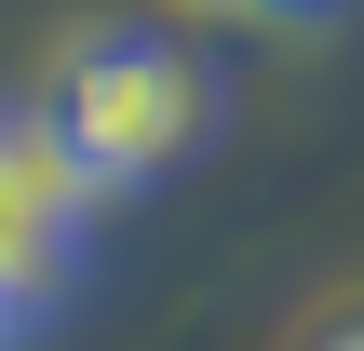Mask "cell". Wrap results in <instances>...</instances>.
<instances>
[{
	"instance_id": "obj_4",
	"label": "cell",
	"mask_w": 364,
	"mask_h": 351,
	"mask_svg": "<svg viewBox=\"0 0 364 351\" xmlns=\"http://www.w3.org/2000/svg\"><path fill=\"white\" fill-rule=\"evenodd\" d=\"M324 351H364V325H338V338H324Z\"/></svg>"
},
{
	"instance_id": "obj_5",
	"label": "cell",
	"mask_w": 364,
	"mask_h": 351,
	"mask_svg": "<svg viewBox=\"0 0 364 351\" xmlns=\"http://www.w3.org/2000/svg\"><path fill=\"white\" fill-rule=\"evenodd\" d=\"M203 14H257V0H203Z\"/></svg>"
},
{
	"instance_id": "obj_6",
	"label": "cell",
	"mask_w": 364,
	"mask_h": 351,
	"mask_svg": "<svg viewBox=\"0 0 364 351\" xmlns=\"http://www.w3.org/2000/svg\"><path fill=\"white\" fill-rule=\"evenodd\" d=\"M0 351H27V338H14V325H0Z\"/></svg>"
},
{
	"instance_id": "obj_1",
	"label": "cell",
	"mask_w": 364,
	"mask_h": 351,
	"mask_svg": "<svg viewBox=\"0 0 364 351\" xmlns=\"http://www.w3.org/2000/svg\"><path fill=\"white\" fill-rule=\"evenodd\" d=\"M27 108H41V135L68 149V176L95 203H135V189H162L216 135V54L176 41L162 14H81L41 54Z\"/></svg>"
},
{
	"instance_id": "obj_3",
	"label": "cell",
	"mask_w": 364,
	"mask_h": 351,
	"mask_svg": "<svg viewBox=\"0 0 364 351\" xmlns=\"http://www.w3.org/2000/svg\"><path fill=\"white\" fill-rule=\"evenodd\" d=\"M257 14H270V27H351L364 0H257Z\"/></svg>"
},
{
	"instance_id": "obj_2",
	"label": "cell",
	"mask_w": 364,
	"mask_h": 351,
	"mask_svg": "<svg viewBox=\"0 0 364 351\" xmlns=\"http://www.w3.org/2000/svg\"><path fill=\"white\" fill-rule=\"evenodd\" d=\"M95 216H108V203L68 176V149L41 135V108L0 95V325H14V338H41V325L81 298Z\"/></svg>"
}]
</instances>
